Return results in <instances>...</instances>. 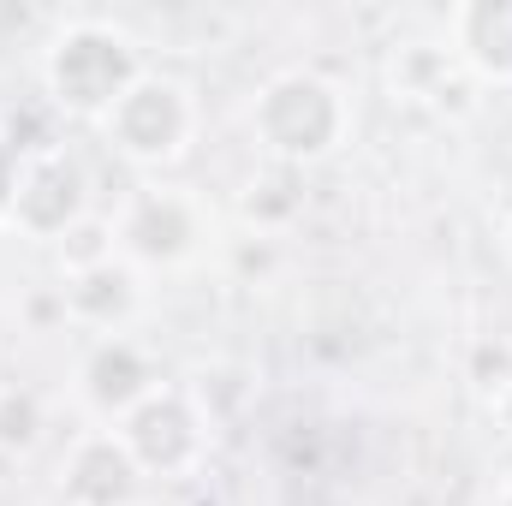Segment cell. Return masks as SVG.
I'll list each match as a JSON object with an SVG mask.
<instances>
[{
	"instance_id": "1",
	"label": "cell",
	"mask_w": 512,
	"mask_h": 506,
	"mask_svg": "<svg viewBox=\"0 0 512 506\" xmlns=\"http://www.w3.org/2000/svg\"><path fill=\"white\" fill-rule=\"evenodd\" d=\"M42 78H48V96H54L66 114L102 126V120L120 108V96L143 78V66H137V48H131L114 24L84 18V24H66V30L48 42Z\"/></svg>"
},
{
	"instance_id": "2",
	"label": "cell",
	"mask_w": 512,
	"mask_h": 506,
	"mask_svg": "<svg viewBox=\"0 0 512 506\" xmlns=\"http://www.w3.org/2000/svg\"><path fill=\"white\" fill-rule=\"evenodd\" d=\"M251 126L274 161H322L346 143L352 108L316 72H280L251 108Z\"/></svg>"
},
{
	"instance_id": "3",
	"label": "cell",
	"mask_w": 512,
	"mask_h": 506,
	"mask_svg": "<svg viewBox=\"0 0 512 506\" xmlns=\"http://www.w3.org/2000/svg\"><path fill=\"white\" fill-rule=\"evenodd\" d=\"M102 131H108V143L126 161H137V167H167L197 137V102H191V90L179 78L143 72L126 96H120V108L102 120Z\"/></svg>"
},
{
	"instance_id": "4",
	"label": "cell",
	"mask_w": 512,
	"mask_h": 506,
	"mask_svg": "<svg viewBox=\"0 0 512 506\" xmlns=\"http://www.w3.org/2000/svg\"><path fill=\"white\" fill-rule=\"evenodd\" d=\"M203 239H209V221L185 191H137L114 227V251L131 268H179L203 251Z\"/></svg>"
},
{
	"instance_id": "5",
	"label": "cell",
	"mask_w": 512,
	"mask_h": 506,
	"mask_svg": "<svg viewBox=\"0 0 512 506\" xmlns=\"http://www.w3.org/2000/svg\"><path fill=\"white\" fill-rule=\"evenodd\" d=\"M126 453L137 459L143 477H185L203 453H209V429H203V411L173 393V387H155L126 423H114Z\"/></svg>"
},
{
	"instance_id": "6",
	"label": "cell",
	"mask_w": 512,
	"mask_h": 506,
	"mask_svg": "<svg viewBox=\"0 0 512 506\" xmlns=\"http://www.w3.org/2000/svg\"><path fill=\"white\" fill-rule=\"evenodd\" d=\"M90 179L66 149H24L18 155V191H12V227L30 239H66L84 221Z\"/></svg>"
},
{
	"instance_id": "7",
	"label": "cell",
	"mask_w": 512,
	"mask_h": 506,
	"mask_svg": "<svg viewBox=\"0 0 512 506\" xmlns=\"http://www.w3.org/2000/svg\"><path fill=\"white\" fill-rule=\"evenodd\" d=\"M387 90L405 108L465 114L471 96H477V78L453 54V42H393V54H387Z\"/></svg>"
},
{
	"instance_id": "8",
	"label": "cell",
	"mask_w": 512,
	"mask_h": 506,
	"mask_svg": "<svg viewBox=\"0 0 512 506\" xmlns=\"http://www.w3.org/2000/svg\"><path fill=\"white\" fill-rule=\"evenodd\" d=\"M60 304H66V316L78 328H90L96 340H114V334H126L131 322H137V310H143V274L120 251H108V256H96V262H78L66 274Z\"/></svg>"
},
{
	"instance_id": "9",
	"label": "cell",
	"mask_w": 512,
	"mask_h": 506,
	"mask_svg": "<svg viewBox=\"0 0 512 506\" xmlns=\"http://www.w3.org/2000/svg\"><path fill=\"white\" fill-rule=\"evenodd\" d=\"M155 387H161V381H155L143 346H137L131 334L96 340L90 358H84V370H78V393H84V405H90L102 423H126Z\"/></svg>"
},
{
	"instance_id": "10",
	"label": "cell",
	"mask_w": 512,
	"mask_h": 506,
	"mask_svg": "<svg viewBox=\"0 0 512 506\" xmlns=\"http://www.w3.org/2000/svg\"><path fill=\"white\" fill-rule=\"evenodd\" d=\"M137 483H143V471L126 453L120 429H90L60 459V489L72 506H126L137 495Z\"/></svg>"
},
{
	"instance_id": "11",
	"label": "cell",
	"mask_w": 512,
	"mask_h": 506,
	"mask_svg": "<svg viewBox=\"0 0 512 506\" xmlns=\"http://www.w3.org/2000/svg\"><path fill=\"white\" fill-rule=\"evenodd\" d=\"M453 54L471 66L477 84H512V0H477L447 18Z\"/></svg>"
},
{
	"instance_id": "12",
	"label": "cell",
	"mask_w": 512,
	"mask_h": 506,
	"mask_svg": "<svg viewBox=\"0 0 512 506\" xmlns=\"http://www.w3.org/2000/svg\"><path fill=\"white\" fill-rule=\"evenodd\" d=\"M42 429V405L30 393H0V447L6 453H24Z\"/></svg>"
},
{
	"instance_id": "13",
	"label": "cell",
	"mask_w": 512,
	"mask_h": 506,
	"mask_svg": "<svg viewBox=\"0 0 512 506\" xmlns=\"http://www.w3.org/2000/svg\"><path fill=\"white\" fill-rule=\"evenodd\" d=\"M12 191H18V143L0 137V227H12Z\"/></svg>"
},
{
	"instance_id": "14",
	"label": "cell",
	"mask_w": 512,
	"mask_h": 506,
	"mask_svg": "<svg viewBox=\"0 0 512 506\" xmlns=\"http://www.w3.org/2000/svg\"><path fill=\"white\" fill-rule=\"evenodd\" d=\"M489 417H495V429L512 441V376H501L489 387Z\"/></svg>"
},
{
	"instance_id": "15",
	"label": "cell",
	"mask_w": 512,
	"mask_h": 506,
	"mask_svg": "<svg viewBox=\"0 0 512 506\" xmlns=\"http://www.w3.org/2000/svg\"><path fill=\"white\" fill-rule=\"evenodd\" d=\"M495 506H512V477L501 483V495H495Z\"/></svg>"
},
{
	"instance_id": "16",
	"label": "cell",
	"mask_w": 512,
	"mask_h": 506,
	"mask_svg": "<svg viewBox=\"0 0 512 506\" xmlns=\"http://www.w3.org/2000/svg\"><path fill=\"white\" fill-rule=\"evenodd\" d=\"M507 268H512V227H507Z\"/></svg>"
}]
</instances>
